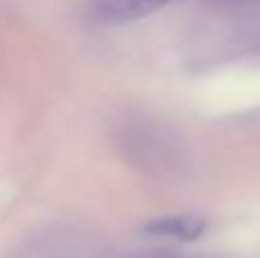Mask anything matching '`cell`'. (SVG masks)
Listing matches in <instances>:
<instances>
[{
	"mask_svg": "<svg viewBox=\"0 0 260 258\" xmlns=\"http://www.w3.org/2000/svg\"><path fill=\"white\" fill-rule=\"evenodd\" d=\"M144 231L151 236L176 238L183 242H192L203 236L206 231V219L197 215H169V217H157L144 224Z\"/></svg>",
	"mask_w": 260,
	"mask_h": 258,
	"instance_id": "7a4b0ae2",
	"label": "cell"
},
{
	"mask_svg": "<svg viewBox=\"0 0 260 258\" xmlns=\"http://www.w3.org/2000/svg\"><path fill=\"white\" fill-rule=\"evenodd\" d=\"M174 0H101L96 16L101 23H130L144 18Z\"/></svg>",
	"mask_w": 260,
	"mask_h": 258,
	"instance_id": "6da1fadb",
	"label": "cell"
}]
</instances>
